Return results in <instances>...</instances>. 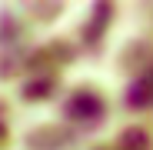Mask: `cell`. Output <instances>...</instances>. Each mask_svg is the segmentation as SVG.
Wrapping results in <instances>:
<instances>
[{
  "instance_id": "obj_1",
  "label": "cell",
  "mask_w": 153,
  "mask_h": 150,
  "mask_svg": "<svg viewBox=\"0 0 153 150\" xmlns=\"http://www.w3.org/2000/svg\"><path fill=\"white\" fill-rule=\"evenodd\" d=\"M100 97L90 93V90H80V93H73L70 97V104H67V113L76 117V120H90V117H100Z\"/></svg>"
},
{
  "instance_id": "obj_2",
  "label": "cell",
  "mask_w": 153,
  "mask_h": 150,
  "mask_svg": "<svg viewBox=\"0 0 153 150\" xmlns=\"http://www.w3.org/2000/svg\"><path fill=\"white\" fill-rule=\"evenodd\" d=\"M130 104H133V107H146V104H153V77H143V80L130 90Z\"/></svg>"
}]
</instances>
